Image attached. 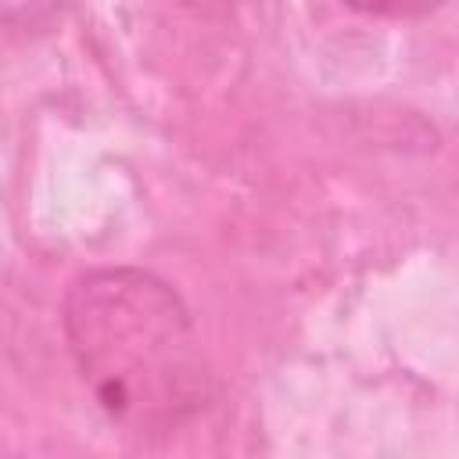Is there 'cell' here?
<instances>
[{"instance_id": "cell-3", "label": "cell", "mask_w": 459, "mask_h": 459, "mask_svg": "<svg viewBox=\"0 0 459 459\" xmlns=\"http://www.w3.org/2000/svg\"><path fill=\"white\" fill-rule=\"evenodd\" d=\"M351 11L369 14V18H391V22H409V18H427L448 0H344Z\"/></svg>"}, {"instance_id": "cell-4", "label": "cell", "mask_w": 459, "mask_h": 459, "mask_svg": "<svg viewBox=\"0 0 459 459\" xmlns=\"http://www.w3.org/2000/svg\"><path fill=\"white\" fill-rule=\"evenodd\" d=\"M186 7H197V11H215V7H226L230 0H179Z\"/></svg>"}, {"instance_id": "cell-2", "label": "cell", "mask_w": 459, "mask_h": 459, "mask_svg": "<svg viewBox=\"0 0 459 459\" xmlns=\"http://www.w3.org/2000/svg\"><path fill=\"white\" fill-rule=\"evenodd\" d=\"M79 0H0V18L7 29H25L39 32L61 22Z\"/></svg>"}, {"instance_id": "cell-1", "label": "cell", "mask_w": 459, "mask_h": 459, "mask_svg": "<svg viewBox=\"0 0 459 459\" xmlns=\"http://www.w3.org/2000/svg\"><path fill=\"white\" fill-rule=\"evenodd\" d=\"M72 362L97 405L133 434H172L212 402V373L183 298L136 265L90 269L61 308Z\"/></svg>"}]
</instances>
